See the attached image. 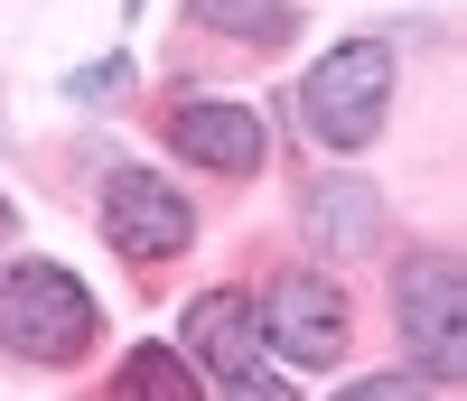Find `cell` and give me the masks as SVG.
<instances>
[{
  "mask_svg": "<svg viewBox=\"0 0 467 401\" xmlns=\"http://www.w3.org/2000/svg\"><path fill=\"white\" fill-rule=\"evenodd\" d=\"M393 85H402L393 37H337V47L299 75L290 122L318 140V149H374L383 122H393Z\"/></svg>",
  "mask_w": 467,
  "mask_h": 401,
  "instance_id": "1",
  "label": "cell"
},
{
  "mask_svg": "<svg viewBox=\"0 0 467 401\" xmlns=\"http://www.w3.org/2000/svg\"><path fill=\"white\" fill-rule=\"evenodd\" d=\"M103 345V308L66 262H10L0 271V355L37 374H75Z\"/></svg>",
  "mask_w": 467,
  "mask_h": 401,
  "instance_id": "2",
  "label": "cell"
},
{
  "mask_svg": "<svg viewBox=\"0 0 467 401\" xmlns=\"http://www.w3.org/2000/svg\"><path fill=\"white\" fill-rule=\"evenodd\" d=\"M393 327H402L411 374L431 392L467 383V262H458V243H411L393 262Z\"/></svg>",
  "mask_w": 467,
  "mask_h": 401,
  "instance_id": "3",
  "label": "cell"
},
{
  "mask_svg": "<svg viewBox=\"0 0 467 401\" xmlns=\"http://www.w3.org/2000/svg\"><path fill=\"white\" fill-rule=\"evenodd\" d=\"M253 317H262V345L281 355V365H299V374H337L346 345H356V299H346L327 271H308V262L271 271L253 290Z\"/></svg>",
  "mask_w": 467,
  "mask_h": 401,
  "instance_id": "4",
  "label": "cell"
},
{
  "mask_svg": "<svg viewBox=\"0 0 467 401\" xmlns=\"http://www.w3.org/2000/svg\"><path fill=\"white\" fill-rule=\"evenodd\" d=\"M150 131H160L187 169H206V178H262V159H271V131H262V112L244 94H160L150 103Z\"/></svg>",
  "mask_w": 467,
  "mask_h": 401,
  "instance_id": "5",
  "label": "cell"
},
{
  "mask_svg": "<svg viewBox=\"0 0 467 401\" xmlns=\"http://www.w3.org/2000/svg\"><path fill=\"white\" fill-rule=\"evenodd\" d=\"M103 243L140 280H160V271H178L197 252V206H187L169 178H150V169H112L103 178Z\"/></svg>",
  "mask_w": 467,
  "mask_h": 401,
  "instance_id": "6",
  "label": "cell"
},
{
  "mask_svg": "<svg viewBox=\"0 0 467 401\" xmlns=\"http://www.w3.org/2000/svg\"><path fill=\"white\" fill-rule=\"evenodd\" d=\"M299 233L318 243L327 262H374L383 252V187L356 169H327L299 187Z\"/></svg>",
  "mask_w": 467,
  "mask_h": 401,
  "instance_id": "7",
  "label": "cell"
},
{
  "mask_svg": "<svg viewBox=\"0 0 467 401\" xmlns=\"http://www.w3.org/2000/svg\"><path fill=\"white\" fill-rule=\"evenodd\" d=\"M178 355L187 365H206L215 383L224 374H253L262 365V317H253V290H197L187 299V317H178Z\"/></svg>",
  "mask_w": 467,
  "mask_h": 401,
  "instance_id": "8",
  "label": "cell"
},
{
  "mask_svg": "<svg viewBox=\"0 0 467 401\" xmlns=\"http://www.w3.org/2000/svg\"><path fill=\"white\" fill-rule=\"evenodd\" d=\"M290 28H299L290 0H187V37H197V47H253V57H271Z\"/></svg>",
  "mask_w": 467,
  "mask_h": 401,
  "instance_id": "9",
  "label": "cell"
},
{
  "mask_svg": "<svg viewBox=\"0 0 467 401\" xmlns=\"http://www.w3.org/2000/svg\"><path fill=\"white\" fill-rule=\"evenodd\" d=\"M94 401H206V383H197V365H187L178 345H131L122 365L103 374Z\"/></svg>",
  "mask_w": 467,
  "mask_h": 401,
  "instance_id": "10",
  "label": "cell"
},
{
  "mask_svg": "<svg viewBox=\"0 0 467 401\" xmlns=\"http://www.w3.org/2000/svg\"><path fill=\"white\" fill-rule=\"evenodd\" d=\"M131 85H140V66H131V57H94V66H75V75H66V103L103 112V103H122Z\"/></svg>",
  "mask_w": 467,
  "mask_h": 401,
  "instance_id": "11",
  "label": "cell"
},
{
  "mask_svg": "<svg viewBox=\"0 0 467 401\" xmlns=\"http://www.w3.org/2000/svg\"><path fill=\"white\" fill-rule=\"evenodd\" d=\"M206 401H299V383H290V374H271V365H253V374H224Z\"/></svg>",
  "mask_w": 467,
  "mask_h": 401,
  "instance_id": "12",
  "label": "cell"
},
{
  "mask_svg": "<svg viewBox=\"0 0 467 401\" xmlns=\"http://www.w3.org/2000/svg\"><path fill=\"white\" fill-rule=\"evenodd\" d=\"M337 401H440V392L420 383V374H356V383H346Z\"/></svg>",
  "mask_w": 467,
  "mask_h": 401,
  "instance_id": "13",
  "label": "cell"
},
{
  "mask_svg": "<svg viewBox=\"0 0 467 401\" xmlns=\"http://www.w3.org/2000/svg\"><path fill=\"white\" fill-rule=\"evenodd\" d=\"M10 233H19V206H10V196H0V252H10Z\"/></svg>",
  "mask_w": 467,
  "mask_h": 401,
  "instance_id": "14",
  "label": "cell"
},
{
  "mask_svg": "<svg viewBox=\"0 0 467 401\" xmlns=\"http://www.w3.org/2000/svg\"><path fill=\"white\" fill-rule=\"evenodd\" d=\"M140 10H150V0H122V19H140Z\"/></svg>",
  "mask_w": 467,
  "mask_h": 401,
  "instance_id": "15",
  "label": "cell"
}]
</instances>
